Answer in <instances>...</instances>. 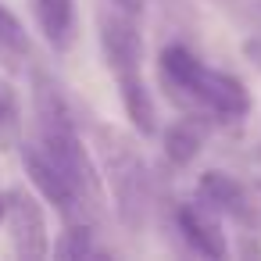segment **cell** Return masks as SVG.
Here are the masks:
<instances>
[{
    "instance_id": "6da1fadb",
    "label": "cell",
    "mask_w": 261,
    "mask_h": 261,
    "mask_svg": "<svg viewBox=\"0 0 261 261\" xmlns=\"http://www.w3.org/2000/svg\"><path fill=\"white\" fill-rule=\"evenodd\" d=\"M97 150H100L104 186H108L122 222L140 229L147 204H150V172H147L143 154L136 150V143L125 133H118L111 125H97Z\"/></svg>"
},
{
    "instance_id": "7a4b0ae2",
    "label": "cell",
    "mask_w": 261,
    "mask_h": 261,
    "mask_svg": "<svg viewBox=\"0 0 261 261\" xmlns=\"http://www.w3.org/2000/svg\"><path fill=\"white\" fill-rule=\"evenodd\" d=\"M36 143L54 158V165L61 168L68 186L75 190L83 215H100L104 211V175H100L97 161L90 158V150L83 147L75 122H40Z\"/></svg>"
},
{
    "instance_id": "3957f363",
    "label": "cell",
    "mask_w": 261,
    "mask_h": 261,
    "mask_svg": "<svg viewBox=\"0 0 261 261\" xmlns=\"http://www.w3.org/2000/svg\"><path fill=\"white\" fill-rule=\"evenodd\" d=\"M172 97L179 104L186 100V108H193V111L200 108L204 115H215L222 122H240L250 115V90L236 75H229L222 68H207L204 61L193 68V75L186 79L182 90H172Z\"/></svg>"
},
{
    "instance_id": "277c9868",
    "label": "cell",
    "mask_w": 261,
    "mask_h": 261,
    "mask_svg": "<svg viewBox=\"0 0 261 261\" xmlns=\"http://www.w3.org/2000/svg\"><path fill=\"white\" fill-rule=\"evenodd\" d=\"M97 40L115 79L143 75V36L136 29V15L115 4H104L97 11Z\"/></svg>"
},
{
    "instance_id": "5b68a950",
    "label": "cell",
    "mask_w": 261,
    "mask_h": 261,
    "mask_svg": "<svg viewBox=\"0 0 261 261\" xmlns=\"http://www.w3.org/2000/svg\"><path fill=\"white\" fill-rule=\"evenodd\" d=\"M4 222H8V236L18 257L36 261L50 254V236H47V215L43 204L33 190L25 186H11L4 193Z\"/></svg>"
},
{
    "instance_id": "8992f818",
    "label": "cell",
    "mask_w": 261,
    "mask_h": 261,
    "mask_svg": "<svg viewBox=\"0 0 261 261\" xmlns=\"http://www.w3.org/2000/svg\"><path fill=\"white\" fill-rule=\"evenodd\" d=\"M22 165H25V175H29V182L36 186V193H40L47 204H54V207L65 215V222L86 218L83 207H79L75 190L68 186V179L61 175V168L54 165V158H50L40 143H25V147H22Z\"/></svg>"
},
{
    "instance_id": "52a82bcc",
    "label": "cell",
    "mask_w": 261,
    "mask_h": 261,
    "mask_svg": "<svg viewBox=\"0 0 261 261\" xmlns=\"http://www.w3.org/2000/svg\"><path fill=\"white\" fill-rule=\"evenodd\" d=\"M197 197L204 204H211L218 215H229L243 225H257V204L250 200L247 186L240 179H232L229 172H218V168L204 172L197 182Z\"/></svg>"
},
{
    "instance_id": "ba28073f",
    "label": "cell",
    "mask_w": 261,
    "mask_h": 261,
    "mask_svg": "<svg viewBox=\"0 0 261 261\" xmlns=\"http://www.w3.org/2000/svg\"><path fill=\"white\" fill-rule=\"evenodd\" d=\"M175 218H179L182 240H186L197 254H204V257H225V254H229V243H225L218 211H215L211 204H204L200 197H197V200H186V204H179Z\"/></svg>"
},
{
    "instance_id": "9c48e42d",
    "label": "cell",
    "mask_w": 261,
    "mask_h": 261,
    "mask_svg": "<svg viewBox=\"0 0 261 261\" xmlns=\"http://www.w3.org/2000/svg\"><path fill=\"white\" fill-rule=\"evenodd\" d=\"M33 15L43 40L65 54L75 40V0H33Z\"/></svg>"
},
{
    "instance_id": "30bf717a",
    "label": "cell",
    "mask_w": 261,
    "mask_h": 261,
    "mask_svg": "<svg viewBox=\"0 0 261 261\" xmlns=\"http://www.w3.org/2000/svg\"><path fill=\"white\" fill-rule=\"evenodd\" d=\"M115 83H118V97H122L129 125L140 136H154L158 133V108H154V93L147 90L143 75H129V79H115Z\"/></svg>"
},
{
    "instance_id": "8fae6325",
    "label": "cell",
    "mask_w": 261,
    "mask_h": 261,
    "mask_svg": "<svg viewBox=\"0 0 261 261\" xmlns=\"http://www.w3.org/2000/svg\"><path fill=\"white\" fill-rule=\"evenodd\" d=\"M161 147H165V158L175 168H186L200 154V147H204V122H200V115H182L179 122H172L161 133Z\"/></svg>"
},
{
    "instance_id": "7c38bea8",
    "label": "cell",
    "mask_w": 261,
    "mask_h": 261,
    "mask_svg": "<svg viewBox=\"0 0 261 261\" xmlns=\"http://www.w3.org/2000/svg\"><path fill=\"white\" fill-rule=\"evenodd\" d=\"M29 33L25 25L15 18V11H8L4 4H0V54H4L8 61H22L29 58Z\"/></svg>"
},
{
    "instance_id": "4fadbf2b",
    "label": "cell",
    "mask_w": 261,
    "mask_h": 261,
    "mask_svg": "<svg viewBox=\"0 0 261 261\" xmlns=\"http://www.w3.org/2000/svg\"><path fill=\"white\" fill-rule=\"evenodd\" d=\"M54 254H58V257H93V254H97L93 229H90L83 218L68 222L65 232H61V240L54 243Z\"/></svg>"
},
{
    "instance_id": "5bb4252c",
    "label": "cell",
    "mask_w": 261,
    "mask_h": 261,
    "mask_svg": "<svg viewBox=\"0 0 261 261\" xmlns=\"http://www.w3.org/2000/svg\"><path fill=\"white\" fill-rule=\"evenodd\" d=\"M15 136H18V108L8 90H0V147L15 143Z\"/></svg>"
},
{
    "instance_id": "9a60e30c",
    "label": "cell",
    "mask_w": 261,
    "mask_h": 261,
    "mask_svg": "<svg viewBox=\"0 0 261 261\" xmlns=\"http://www.w3.org/2000/svg\"><path fill=\"white\" fill-rule=\"evenodd\" d=\"M108 4L122 8V11H129V15H140V11H143V0H108Z\"/></svg>"
},
{
    "instance_id": "2e32d148",
    "label": "cell",
    "mask_w": 261,
    "mask_h": 261,
    "mask_svg": "<svg viewBox=\"0 0 261 261\" xmlns=\"http://www.w3.org/2000/svg\"><path fill=\"white\" fill-rule=\"evenodd\" d=\"M247 58L261 68V36H254V40H247Z\"/></svg>"
},
{
    "instance_id": "e0dca14e",
    "label": "cell",
    "mask_w": 261,
    "mask_h": 261,
    "mask_svg": "<svg viewBox=\"0 0 261 261\" xmlns=\"http://www.w3.org/2000/svg\"><path fill=\"white\" fill-rule=\"evenodd\" d=\"M0 222H4V193H0Z\"/></svg>"
}]
</instances>
